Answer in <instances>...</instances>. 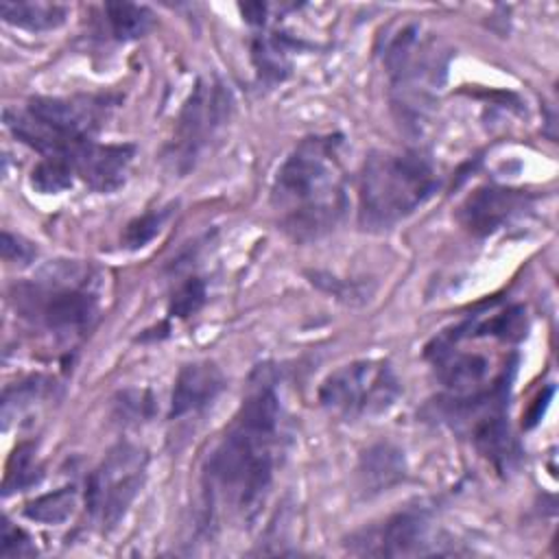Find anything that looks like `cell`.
Listing matches in <instances>:
<instances>
[{"label":"cell","instance_id":"obj_1","mask_svg":"<svg viewBox=\"0 0 559 559\" xmlns=\"http://www.w3.org/2000/svg\"><path fill=\"white\" fill-rule=\"evenodd\" d=\"M282 443V406L273 384L255 386L240 404L203 469L207 518L249 520L273 483Z\"/></svg>","mask_w":559,"mask_h":559},{"label":"cell","instance_id":"obj_2","mask_svg":"<svg viewBox=\"0 0 559 559\" xmlns=\"http://www.w3.org/2000/svg\"><path fill=\"white\" fill-rule=\"evenodd\" d=\"M347 175L341 135L301 140L277 168L271 205L282 229L295 240L328 234L347 205Z\"/></svg>","mask_w":559,"mask_h":559},{"label":"cell","instance_id":"obj_3","mask_svg":"<svg viewBox=\"0 0 559 559\" xmlns=\"http://www.w3.org/2000/svg\"><path fill=\"white\" fill-rule=\"evenodd\" d=\"M439 188L430 157L419 151H376L360 170L358 221L382 231L419 210Z\"/></svg>","mask_w":559,"mask_h":559},{"label":"cell","instance_id":"obj_4","mask_svg":"<svg viewBox=\"0 0 559 559\" xmlns=\"http://www.w3.org/2000/svg\"><path fill=\"white\" fill-rule=\"evenodd\" d=\"M384 63L391 76V92L400 120L419 129L445 79V55L439 41L435 37H424L419 26H406L391 41Z\"/></svg>","mask_w":559,"mask_h":559},{"label":"cell","instance_id":"obj_5","mask_svg":"<svg viewBox=\"0 0 559 559\" xmlns=\"http://www.w3.org/2000/svg\"><path fill=\"white\" fill-rule=\"evenodd\" d=\"M103 100L98 98H31L26 109H4V124L17 140L44 157L72 155L98 129Z\"/></svg>","mask_w":559,"mask_h":559},{"label":"cell","instance_id":"obj_6","mask_svg":"<svg viewBox=\"0 0 559 559\" xmlns=\"http://www.w3.org/2000/svg\"><path fill=\"white\" fill-rule=\"evenodd\" d=\"M90 273L76 264L48 266L31 284L15 286L17 310L57 334H79L92 325L98 297L87 286Z\"/></svg>","mask_w":559,"mask_h":559},{"label":"cell","instance_id":"obj_7","mask_svg":"<svg viewBox=\"0 0 559 559\" xmlns=\"http://www.w3.org/2000/svg\"><path fill=\"white\" fill-rule=\"evenodd\" d=\"M400 393V380L386 360H356L321 382L319 402L343 419H360L386 413Z\"/></svg>","mask_w":559,"mask_h":559},{"label":"cell","instance_id":"obj_8","mask_svg":"<svg viewBox=\"0 0 559 559\" xmlns=\"http://www.w3.org/2000/svg\"><path fill=\"white\" fill-rule=\"evenodd\" d=\"M231 105V92L221 81H197L179 111L173 140L166 148L173 170L188 173L194 168L197 159L229 120Z\"/></svg>","mask_w":559,"mask_h":559},{"label":"cell","instance_id":"obj_9","mask_svg":"<svg viewBox=\"0 0 559 559\" xmlns=\"http://www.w3.org/2000/svg\"><path fill=\"white\" fill-rule=\"evenodd\" d=\"M146 476V452L131 443L109 450L98 469L90 476L85 507L96 524L114 528L140 493Z\"/></svg>","mask_w":559,"mask_h":559},{"label":"cell","instance_id":"obj_10","mask_svg":"<svg viewBox=\"0 0 559 559\" xmlns=\"http://www.w3.org/2000/svg\"><path fill=\"white\" fill-rule=\"evenodd\" d=\"M432 526L424 511L408 509L389 518L382 526L365 531L354 539L352 552L376 557H413L439 552L437 542H430Z\"/></svg>","mask_w":559,"mask_h":559},{"label":"cell","instance_id":"obj_11","mask_svg":"<svg viewBox=\"0 0 559 559\" xmlns=\"http://www.w3.org/2000/svg\"><path fill=\"white\" fill-rule=\"evenodd\" d=\"M531 197L509 188H478L459 207V221L474 236H489L528 207Z\"/></svg>","mask_w":559,"mask_h":559},{"label":"cell","instance_id":"obj_12","mask_svg":"<svg viewBox=\"0 0 559 559\" xmlns=\"http://www.w3.org/2000/svg\"><path fill=\"white\" fill-rule=\"evenodd\" d=\"M133 153L131 144H96L90 140L66 159L92 190L111 192L124 183Z\"/></svg>","mask_w":559,"mask_h":559},{"label":"cell","instance_id":"obj_13","mask_svg":"<svg viewBox=\"0 0 559 559\" xmlns=\"http://www.w3.org/2000/svg\"><path fill=\"white\" fill-rule=\"evenodd\" d=\"M225 378L214 362L201 360L183 365L177 373L173 397H170V419L186 417L190 413L203 411L223 391Z\"/></svg>","mask_w":559,"mask_h":559},{"label":"cell","instance_id":"obj_14","mask_svg":"<svg viewBox=\"0 0 559 559\" xmlns=\"http://www.w3.org/2000/svg\"><path fill=\"white\" fill-rule=\"evenodd\" d=\"M428 356L432 358L439 380L448 389L461 395L480 393L478 389L489 371V362L485 356L459 352L448 336H441L439 341H435V347L428 349Z\"/></svg>","mask_w":559,"mask_h":559},{"label":"cell","instance_id":"obj_15","mask_svg":"<svg viewBox=\"0 0 559 559\" xmlns=\"http://www.w3.org/2000/svg\"><path fill=\"white\" fill-rule=\"evenodd\" d=\"M472 439H474V445L478 448V452L487 461H491V465L498 472H507L515 465L520 452H518V443L511 435L509 421L504 419L502 402L491 404L483 411V415L478 417V421L472 428Z\"/></svg>","mask_w":559,"mask_h":559},{"label":"cell","instance_id":"obj_16","mask_svg":"<svg viewBox=\"0 0 559 559\" xmlns=\"http://www.w3.org/2000/svg\"><path fill=\"white\" fill-rule=\"evenodd\" d=\"M404 472H406V463H404L402 450H397L391 443L371 445L369 450L362 452L360 465H358L360 487L369 493L389 489L391 485L404 478Z\"/></svg>","mask_w":559,"mask_h":559},{"label":"cell","instance_id":"obj_17","mask_svg":"<svg viewBox=\"0 0 559 559\" xmlns=\"http://www.w3.org/2000/svg\"><path fill=\"white\" fill-rule=\"evenodd\" d=\"M0 13L7 24L31 33L59 28L68 17V7L59 2H0Z\"/></svg>","mask_w":559,"mask_h":559},{"label":"cell","instance_id":"obj_18","mask_svg":"<svg viewBox=\"0 0 559 559\" xmlns=\"http://www.w3.org/2000/svg\"><path fill=\"white\" fill-rule=\"evenodd\" d=\"M293 48L295 44L284 35H277V33L258 35L251 46V57L258 74L269 83L284 81L286 74L290 72Z\"/></svg>","mask_w":559,"mask_h":559},{"label":"cell","instance_id":"obj_19","mask_svg":"<svg viewBox=\"0 0 559 559\" xmlns=\"http://www.w3.org/2000/svg\"><path fill=\"white\" fill-rule=\"evenodd\" d=\"M107 24L116 39L129 41L142 37L151 28V11L133 2H107L105 4Z\"/></svg>","mask_w":559,"mask_h":559},{"label":"cell","instance_id":"obj_20","mask_svg":"<svg viewBox=\"0 0 559 559\" xmlns=\"http://www.w3.org/2000/svg\"><path fill=\"white\" fill-rule=\"evenodd\" d=\"M74 507H76L74 487H61L57 491H50L31 500L24 507V515L41 524H61L72 515Z\"/></svg>","mask_w":559,"mask_h":559},{"label":"cell","instance_id":"obj_21","mask_svg":"<svg viewBox=\"0 0 559 559\" xmlns=\"http://www.w3.org/2000/svg\"><path fill=\"white\" fill-rule=\"evenodd\" d=\"M74 175L76 173L66 157L50 155V157H41V162L33 168L31 183L35 190L44 194H57L72 186Z\"/></svg>","mask_w":559,"mask_h":559},{"label":"cell","instance_id":"obj_22","mask_svg":"<svg viewBox=\"0 0 559 559\" xmlns=\"http://www.w3.org/2000/svg\"><path fill=\"white\" fill-rule=\"evenodd\" d=\"M526 310L522 306H511L476 325V334H491L500 341H520L526 336Z\"/></svg>","mask_w":559,"mask_h":559},{"label":"cell","instance_id":"obj_23","mask_svg":"<svg viewBox=\"0 0 559 559\" xmlns=\"http://www.w3.org/2000/svg\"><path fill=\"white\" fill-rule=\"evenodd\" d=\"M166 218H168V210H153V212H146V214L133 218L124 227L122 245L127 249H142V247H146L159 234V229L166 223Z\"/></svg>","mask_w":559,"mask_h":559},{"label":"cell","instance_id":"obj_24","mask_svg":"<svg viewBox=\"0 0 559 559\" xmlns=\"http://www.w3.org/2000/svg\"><path fill=\"white\" fill-rule=\"evenodd\" d=\"M39 474L37 467L33 463V448L31 445H20L13 456L11 463L7 467V476H4V493H11L13 489H24L33 483H37Z\"/></svg>","mask_w":559,"mask_h":559},{"label":"cell","instance_id":"obj_25","mask_svg":"<svg viewBox=\"0 0 559 559\" xmlns=\"http://www.w3.org/2000/svg\"><path fill=\"white\" fill-rule=\"evenodd\" d=\"M203 301H205V284L199 277H190L173 293L168 304V314L177 319H186L194 314L203 306Z\"/></svg>","mask_w":559,"mask_h":559},{"label":"cell","instance_id":"obj_26","mask_svg":"<svg viewBox=\"0 0 559 559\" xmlns=\"http://www.w3.org/2000/svg\"><path fill=\"white\" fill-rule=\"evenodd\" d=\"M35 546L31 544V537L13 526L9 520H2V535H0V555L2 557H31L35 555Z\"/></svg>","mask_w":559,"mask_h":559},{"label":"cell","instance_id":"obj_27","mask_svg":"<svg viewBox=\"0 0 559 559\" xmlns=\"http://www.w3.org/2000/svg\"><path fill=\"white\" fill-rule=\"evenodd\" d=\"M118 406L131 419L148 417L151 415V395L146 391H124L122 402H118Z\"/></svg>","mask_w":559,"mask_h":559},{"label":"cell","instance_id":"obj_28","mask_svg":"<svg viewBox=\"0 0 559 559\" xmlns=\"http://www.w3.org/2000/svg\"><path fill=\"white\" fill-rule=\"evenodd\" d=\"M2 255L7 262H22L26 264L28 260H33L35 249L31 247V242L4 231L2 234Z\"/></svg>","mask_w":559,"mask_h":559},{"label":"cell","instance_id":"obj_29","mask_svg":"<svg viewBox=\"0 0 559 559\" xmlns=\"http://www.w3.org/2000/svg\"><path fill=\"white\" fill-rule=\"evenodd\" d=\"M240 11H242V15H245V20H247V22H251V24H264L266 4H262V2L240 4Z\"/></svg>","mask_w":559,"mask_h":559}]
</instances>
